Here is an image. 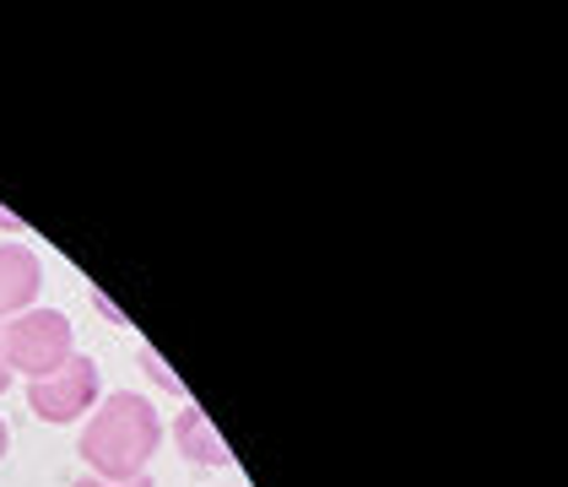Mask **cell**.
Returning a JSON list of instances; mask_svg holds the SVG:
<instances>
[{
	"instance_id": "obj_4",
	"label": "cell",
	"mask_w": 568,
	"mask_h": 487,
	"mask_svg": "<svg viewBox=\"0 0 568 487\" xmlns=\"http://www.w3.org/2000/svg\"><path fill=\"white\" fill-rule=\"evenodd\" d=\"M44 287V266L28 244H0V319L33 310Z\"/></svg>"
},
{
	"instance_id": "obj_8",
	"label": "cell",
	"mask_w": 568,
	"mask_h": 487,
	"mask_svg": "<svg viewBox=\"0 0 568 487\" xmlns=\"http://www.w3.org/2000/svg\"><path fill=\"white\" fill-rule=\"evenodd\" d=\"M11 390V368H6V347H0V396Z\"/></svg>"
},
{
	"instance_id": "obj_2",
	"label": "cell",
	"mask_w": 568,
	"mask_h": 487,
	"mask_svg": "<svg viewBox=\"0 0 568 487\" xmlns=\"http://www.w3.org/2000/svg\"><path fill=\"white\" fill-rule=\"evenodd\" d=\"M0 347H6V368L28 374V379H49L65 357L77 353L71 342V319L60 310H22L0 325Z\"/></svg>"
},
{
	"instance_id": "obj_5",
	"label": "cell",
	"mask_w": 568,
	"mask_h": 487,
	"mask_svg": "<svg viewBox=\"0 0 568 487\" xmlns=\"http://www.w3.org/2000/svg\"><path fill=\"white\" fill-rule=\"evenodd\" d=\"M174 444L184 460H195V466H217V471H227L233 466V455H227V444L217 439V428L206 423V412L201 406H184L174 417Z\"/></svg>"
},
{
	"instance_id": "obj_1",
	"label": "cell",
	"mask_w": 568,
	"mask_h": 487,
	"mask_svg": "<svg viewBox=\"0 0 568 487\" xmlns=\"http://www.w3.org/2000/svg\"><path fill=\"white\" fill-rule=\"evenodd\" d=\"M158 444H163L158 406L135 390H114V396L98 400V412L88 417L77 455L92 466V477L131 483V477H146V460L158 455Z\"/></svg>"
},
{
	"instance_id": "obj_7",
	"label": "cell",
	"mask_w": 568,
	"mask_h": 487,
	"mask_svg": "<svg viewBox=\"0 0 568 487\" xmlns=\"http://www.w3.org/2000/svg\"><path fill=\"white\" fill-rule=\"evenodd\" d=\"M71 487H158L152 477H131V483H103V477H77Z\"/></svg>"
},
{
	"instance_id": "obj_3",
	"label": "cell",
	"mask_w": 568,
	"mask_h": 487,
	"mask_svg": "<svg viewBox=\"0 0 568 487\" xmlns=\"http://www.w3.org/2000/svg\"><path fill=\"white\" fill-rule=\"evenodd\" d=\"M98 390H103L98 363L88 353H71L49 379H28V406H33V417L60 428V423H82V412L98 406Z\"/></svg>"
},
{
	"instance_id": "obj_10",
	"label": "cell",
	"mask_w": 568,
	"mask_h": 487,
	"mask_svg": "<svg viewBox=\"0 0 568 487\" xmlns=\"http://www.w3.org/2000/svg\"><path fill=\"white\" fill-rule=\"evenodd\" d=\"M0 227H22V222H17V217H6V212H0Z\"/></svg>"
},
{
	"instance_id": "obj_9",
	"label": "cell",
	"mask_w": 568,
	"mask_h": 487,
	"mask_svg": "<svg viewBox=\"0 0 568 487\" xmlns=\"http://www.w3.org/2000/svg\"><path fill=\"white\" fill-rule=\"evenodd\" d=\"M6 444H11V428H6V417H0V460H6Z\"/></svg>"
},
{
	"instance_id": "obj_6",
	"label": "cell",
	"mask_w": 568,
	"mask_h": 487,
	"mask_svg": "<svg viewBox=\"0 0 568 487\" xmlns=\"http://www.w3.org/2000/svg\"><path fill=\"white\" fill-rule=\"evenodd\" d=\"M141 363H146V374H152V385H163V390H174V396H184V379H179L174 368H169L163 357L152 353V347H141Z\"/></svg>"
}]
</instances>
